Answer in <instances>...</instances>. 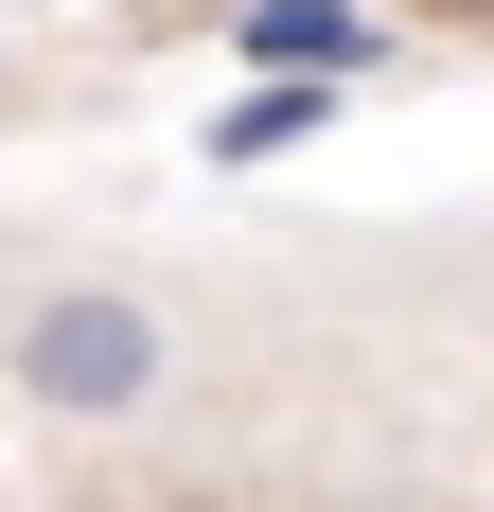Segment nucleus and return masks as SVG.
<instances>
[{
    "instance_id": "7ed1b4c3",
    "label": "nucleus",
    "mask_w": 494,
    "mask_h": 512,
    "mask_svg": "<svg viewBox=\"0 0 494 512\" xmlns=\"http://www.w3.org/2000/svg\"><path fill=\"white\" fill-rule=\"evenodd\" d=\"M318 124H336V71H247L230 124H212V159H300Z\"/></svg>"
},
{
    "instance_id": "f257e3e1",
    "label": "nucleus",
    "mask_w": 494,
    "mask_h": 512,
    "mask_svg": "<svg viewBox=\"0 0 494 512\" xmlns=\"http://www.w3.org/2000/svg\"><path fill=\"white\" fill-rule=\"evenodd\" d=\"M0 371H18L36 424H142L177 389V301H142V283H53Z\"/></svg>"
},
{
    "instance_id": "f03ea898",
    "label": "nucleus",
    "mask_w": 494,
    "mask_h": 512,
    "mask_svg": "<svg viewBox=\"0 0 494 512\" xmlns=\"http://www.w3.org/2000/svg\"><path fill=\"white\" fill-rule=\"evenodd\" d=\"M230 53L247 71H336V89H371V18H353V0H230Z\"/></svg>"
},
{
    "instance_id": "20e7f679",
    "label": "nucleus",
    "mask_w": 494,
    "mask_h": 512,
    "mask_svg": "<svg viewBox=\"0 0 494 512\" xmlns=\"http://www.w3.org/2000/svg\"><path fill=\"white\" fill-rule=\"evenodd\" d=\"M424 18H494V0H424Z\"/></svg>"
}]
</instances>
